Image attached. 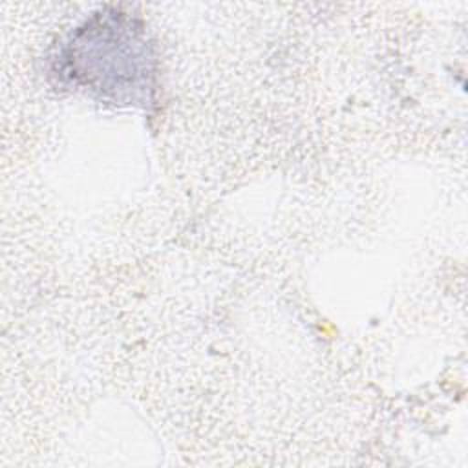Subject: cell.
Segmentation results:
<instances>
[{"instance_id":"6da1fadb","label":"cell","mask_w":468,"mask_h":468,"mask_svg":"<svg viewBox=\"0 0 468 468\" xmlns=\"http://www.w3.org/2000/svg\"><path fill=\"white\" fill-rule=\"evenodd\" d=\"M53 73L102 102L146 108L157 90V53L139 16L104 7L66 37Z\"/></svg>"}]
</instances>
